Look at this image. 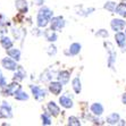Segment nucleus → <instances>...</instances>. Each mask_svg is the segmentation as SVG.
<instances>
[{"label":"nucleus","mask_w":126,"mask_h":126,"mask_svg":"<svg viewBox=\"0 0 126 126\" xmlns=\"http://www.w3.org/2000/svg\"><path fill=\"white\" fill-rule=\"evenodd\" d=\"M50 116H51L50 112L49 114H48V112H44V114L41 115V120H42V124H43V125H51V124H52Z\"/></svg>","instance_id":"25"},{"label":"nucleus","mask_w":126,"mask_h":126,"mask_svg":"<svg viewBox=\"0 0 126 126\" xmlns=\"http://www.w3.org/2000/svg\"><path fill=\"white\" fill-rule=\"evenodd\" d=\"M0 44H1V47H2L3 49H6V50L13 48V41L10 40V38H8V36H7V35H3V36H1Z\"/></svg>","instance_id":"21"},{"label":"nucleus","mask_w":126,"mask_h":126,"mask_svg":"<svg viewBox=\"0 0 126 126\" xmlns=\"http://www.w3.org/2000/svg\"><path fill=\"white\" fill-rule=\"evenodd\" d=\"M7 55H8L10 58H13L14 60L18 62L21 59V50L16 49V48H10V49L7 50Z\"/></svg>","instance_id":"20"},{"label":"nucleus","mask_w":126,"mask_h":126,"mask_svg":"<svg viewBox=\"0 0 126 126\" xmlns=\"http://www.w3.org/2000/svg\"><path fill=\"white\" fill-rule=\"evenodd\" d=\"M116 14H118L122 17H126V2H120L117 5L116 9H115Z\"/></svg>","instance_id":"23"},{"label":"nucleus","mask_w":126,"mask_h":126,"mask_svg":"<svg viewBox=\"0 0 126 126\" xmlns=\"http://www.w3.org/2000/svg\"><path fill=\"white\" fill-rule=\"evenodd\" d=\"M15 7L21 14H26L29 10V5L26 0H16L15 1Z\"/></svg>","instance_id":"10"},{"label":"nucleus","mask_w":126,"mask_h":126,"mask_svg":"<svg viewBox=\"0 0 126 126\" xmlns=\"http://www.w3.org/2000/svg\"><path fill=\"white\" fill-rule=\"evenodd\" d=\"M31 91H32V94L34 95V98L39 101L47 97V91L44 89L38 86V85H31Z\"/></svg>","instance_id":"5"},{"label":"nucleus","mask_w":126,"mask_h":126,"mask_svg":"<svg viewBox=\"0 0 126 126\" xmlns=\"http://www.w3.org/2000/svg\"><path fill=\"white\" fill-rule=\"evenodd\" d=\"M1 90H2L1 92H2L3 95H15L16 92L21 90V85L18 84V82H13L12 84L7 85Z\"/></svg>","instance_id":"4"},{"label":"nucleus","mask_w":126,"mask_h":126,"mask_svg":"<svg viewBox=\"0 0 126 126\" xmlns=\"http://www.w3.org/2000/svg\"><path fill=\"white\" fill-rule=\"evenodd\" d=\"M33 2H34V5H36V6H43L44 0H33Z\"/></svg>","instance_id":"32"},{"label":"nucleus","mask_w":126,"mask_h":126,"mask_svg":"<svg viewBox=\"0 0 126 126\" xmlns=\"http://www.w3.org/2000/svg\"><path fill=\"white\" fill-rule=\"evenodd\" d=\"M25 77H26V73H25V70L23 69V67L18 66V68L16 69V72H15V74H14L13 79L16 81V82H21V81H23Z\"/></svg>","instance_id":"16"},{"label":"nucleus","mask_w":126,"mask_h":126,"mask_svg":"<svg viewBox=\"0 0 126 126\" xmlns=\"http://www.w3.org/2000/svg\"><path fill=\"white\" fill-rule=\"evenodd\" d=\"M81 49H82V46L79 43H77V42H74V43H72L69 46L67 53L70 55V56H76V55H79L81 52Z\"/></svg>","instance_id":"15"},{"label":"nucleus","mask_w":126,"mask_h":126,"mask_svg":"<svg viewBox=\"0 0 126 126\" xmlns=\"http://www.w3.org/2000/svg\"><path fill=\"white\" fill-rule=\"evenodd\" d=\"M44 36H46V39H47L49 42H55L57 41V33L56 31H53V30H47V31H44Z\"/></svg>","instance_id":"22"},{"label":"nucleus","mask_w":126,"mask_h":126,"mask_svg":"<svg viewBox=\"0 0 126 126\" xmlns=\"http://www.w3.org/2000/svg\"><path fill=\"white\" fill-rule=\"evenodd\" d=\"M105 46L106 47H108V66L110 68H114V64L116 62V52H115L114 50H112V46L110 43H107L105 42Z\"/></svg>","instance_id":"8"},{"label":"nucleus","mask_w":126,"mask_h":126,"mask_svg":"<svg viewBox=\"0 0 126 126\" xmlns=\"http://www.w3.org/2000/svg\"><path fill=\"white\" fill-rule=\"evenodd\" d=\"M65 25H66V22H65L64 17H62V16L52 17L51 21H50V29L53 30V31H60L62 29L65 27Z\"/></svg>","instance_id":"2"},{"label":"nucleus","mask_w":126,"mask_h":126,"mask_svg":"<svg viewBox=\"0 0 126 126\" xmlns=\"http://www.w3.org/2000/svg\"><path fill=\"white\" fill-rule=\"evenodd\" d=\"M122 102H123L124 105H126V92L123 93V95H122Z\"/></svg>","instance_id":"33"},{"label":"nucleus","mask_w":126,"mask_h":126,"mask_svg":"<svg viewBox=\"0 0 126 126\" xmlns=\"http://www.w3.org/2000/svg\"><path fill=\"white\" fill-rule=\"evenodd\" d=\"M72 88H73L74 92L76 94L81 93V91H82V83H81V79H79V76L73 79V81H72Z\"/></svg>","instance_id":"19"},{"label":"nucleus","mask_w":126,"mask_h":126,"mask_svg":"<svg viewBox=\"0 0 126 126\" xmlns=\"http://www.w3.org/2000/svg\"><path fill=\"white\" fill-rule=\"evenodd\" d=\"M125 34H126V29H125Z\"/></svg>","instance_id":"35"},{"label":"nucleus","mask_w":126,"mask_h":126,"mask_svg":"<svg viewBox=\"0 0 126 126\" xmlns=\"http://www.w3.org/2000/svg\"><path fill=\"white\" fill-rule=\"evenodd\" d=\"M115 40H116V43L118 44L119 48H123L124 46H126V34L123 33L122 31L116 32V34H115Z\"/></svg>","instance_id":"14"},{"label":"nucleus","mask_w":126,"mask_h":126,"mask_svg":"<svg viewBox=\"0 0 126 126\" xmlns=\"http://www.w3.org/2000/svg\"><path fill=\"white\" fill-rule=\"evenodd\" d=\"M47 109H48V112H50V115H51V116H53V117H57V116L59 115V112H60V109H59V107L57 106V103L53 102V101H50V102H48Z\"/></svg>","instance_id":"12"},{"label":"nucleus","mask_w":126,"mask_h":126,"mask_svg":"<svg viewBox=\"0 0 126 126\" xmlns=\"http://www.w3.org/2000/svg\"><path fill=\"white\" fill-rule=\"evenodd\" d=\"M110 26H111L112 31L115 32H119V31H123L126 26V22L124 19H120V18H115L112 19L111 23H110Z\"/></svg>","instance_id":"7"},{"label":"nucleus","mask_w":126,"mask_h":126,"mask_svg":"<svg viewBox=\"0 0 126 126\" xmlns=\"http://www.w3.org/2000/svg\"><path fill=\"white\" fill-rule=\"evenodd\" d=\"M53 17V12L49 7L43 6L38 13V16H36V24H38L39 27H47L48 24L50 23L51 18Z\"/></svg>","instance_id":"1"},{"label":"nucleus","mask_w":126,"mask_h":126,"mask_svg":"<svg viewBox=\"0 0 126 126\" xmlns=\"http://www.w3.org/2000/svg\"><path fill=\"white\" fill-rule=\"evenodd\" d=\"M106 122H107V124H109V125H116V124H118L120 122V117L117 112H111L110 115L107 116Z\"/></svg>","instance_id":"18"},{"label":"nucleus","mask_w":126,"mask_h":126,"mask_svg":"<svg viewBox=\"0 0 126 126\" xmlns=\"http://www.w3.org/2000/svg\"><path fill=\"white\" fill-rule=\"evenodd\" d=\"M57 52V48L53 46V44H51L49 48H48V53H49L50 56H52V55H56Z\"/></svg>","instance_id":"31"},{"label":"nucleus","mask_w":126,"mask_h":126,"mask_svg":"<svg viewBox=\"0 0 126 126\" xmlns=\"http://www.w3.org/2000/svg\"><path fill=\"white\" fill-rule=\"evenodd\" d=\"M58 81L62 83L63 85H66L70 79V73L68 70H60L58 73V76H57Z\"/></svg>","instance_id":"11"},{"label":"nucleus","mask_w":126,"mask_h":126,"mask_svg":"<svg viewBox=\"0 0 126 126\" xmlns=\"http://www.w3.org/2000/svg\"><path fill=\"white\" fill-rule=\"evenodd\" d=\"M5 86H7V79L3 76V74L0 70V89H3Z\"/></svg>","instance_id":"28"},{"label":"nucleus","mask_w":126,"mask_h":126,"mask_svg":"<svg viewBox=\"0 0 126 126\" xmlns=\"http://www.w3.org/2000/svg\"><path fill=\"white\" fill-rule=\"evenodd\" d=\"M1 66H2L5 69L7 70H16L18 68L17 64H16V60H14L13 58H2V60H1Z\"/></svg>","instance_id":"6"},{"label":"nucleus","mask_w":126,"mask_h":126,"mask_svg":"<svg viewBox=\"0 0 126 126\" xmlns=\"http://www.w3.org/2000/svg\"><path fill=\"white\" fill-rule=\"evenodd\" d=\"M90 110H91V112L94 116H101L103 114V106L100 102H94L91 105Z\"/></svg>","instance_id":"13"},{"label":"nucleus","mask_w":126,"mask_h":126,"mask_svg":"<svg viewBox=\"0 0 126 126\" xmlns=\"http://www.w3.org/2000/svg\"><path fill=\"white\" fill-rule=\"evenodd\" d=\"M118 124H120V125H126V122L125 120H120V123H118Z\"/></svg>","instance_id":"34"},{"label":"nucleus","mask_w":126,"mask_h":126,"mask_svg":"<svg viewBox=\"0 0 126 126\" xmlns=\"http://www.w3.org/2000/svg\"><path fill=\"white\" fill-rule=\"evenodd\" d=\"M49 91L52 94H55V95H59L60 92L63 91V84L59 81H57V82H50Z\"/></svg>","instance_id":"9"},{"label":"nucleus","mask_w":126,"mask_h":126,"mask_svg":"<svg viewBox=\"0 0 126 126\" xmlns=\"http://www.w3.org/2000/svg\"><path fill=\"white\" fill-rule=\"evenodd\" d=\"M7 18H6V16L5 15H2V14H0V27H2V26H5V25H7Z\"/></svg>","instance_id":"30"},{"label":"nucleus","mask_w":126,"mask_h":126,"mask_svg":"<svg viewBox=\"0 0 126 126\" xmlns=\"http://www.w3.org/2000/svg\"><path fill=\"white\" fill-rule=\"evenodd\" d=\"M15 99L18 100V101H25V100H29V94L25 91H22V89L19 91H17L15 93Z\"/></svg>","instance_id":"24"},{"label":"nucleus","mask_w":126,"mask_h":126,"mask_svg":"<svg viewBox=\"0 0 126 126\" xmlns=\"http://www.w3.org/2000/svg\"><path fill=\"white\" fill-rule=\"evenodd\" d=\"M95 35L97 36H100V38H108L109 36V33L106 31V30H99L97 33H95Z\"/></svg>","instance_id":"29"},{"label":"nucleus","mask_w":126,"mask_h":126,"mask_svg":"<svg viewBox=\"0 0 126 126\" xmlns=\"http://www.w3.org/2000/svg\"><path fill=\"white\" fill-rule=\"evenodd\" d=\"M116 7H117V5H116V2H115V1H107V2L105 3L103 8H105L106 10H108V12L114 13L115 9H116Z\"/></svg>","instance_id":"26"},{"label":"nucleus","mask_w":126,"mask_h":126,"mask_svg":"<svg viewBox=\"0 0 126 126\" xmlns=\"http://www.w3.org/2000/svg\"><path fill=\"white\" fill-rule=\"evenodd\" d=\"M59 103L66 109L73 108V100L70 99L69 97H67V95H62L59 98Z\"/></svg>","instance_id":"17"},{"label":"nucleus","mask_w":126,"mask_h":126,"mask_svg":"<svg viewBox=\"0 0 126 126\" xmlns=\"http://www.w3.org/2000/svg\"><path fill=\"white\" fill-rule=\"evenodd\" d=\"M13 117V110L12 107L8 102L3 101L0 106V118L1 119H9Z\"/></svg>","instance_id":"3"},{"label":"nucleus","mask_w":126,"mask_h":126,"mask_svg":"<svg viewBox=\"0 0 126 126\" xmlns=\"http://www.w3.org/2000/svg\"><path fill=\"white\" fill-rule=\"evenodd\" d=\"M68 125L79 126L81 125V122H79V119L77 117H75V116H70V117L68 118Z\"/></svg>","instance_id":"27"}]
</instances>
